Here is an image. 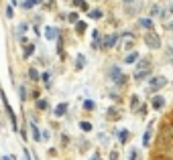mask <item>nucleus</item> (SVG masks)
<instances>
[{
	"label": "nucleus",
	"instance_id": "2f4dec72",
	"mask_svg": "<svg viewBox=\"0 0 173 160\" xmlns=\"http://www.w3.org/2000/svg\"><path fill=\"white\" fill-rule=\"evenodd\" d=\"M138 114L145 116V114H147V106H141V107H138Z\"/></svg>",
	"mask_w": 173,
	"mask_h": 160
},
{
	"label": "nucleus",
	"instance_id": "7ed1b4c3",
	"mask_svg": "<svg viewBox=\"0 0 173 160\" xmlns=\"http://www.w3.org/2000/svg\"><path fill=\"white\" fill-rule=\"evenodd\" d=\"M116 43H118V34H108V37H104V41H102V49H112Z\"/></svg>",
	"mask_w": 173,
	"mask_h": 160
},
{
	"label": "nucleus",
	"instance_id": "393cba45",
	"mask_svg": "<svg viewBox=\"0 0 173 160\" xmlns=\"http://www.w3.org/2000/svg\"><path fill=\"white\" fill-rule=\"evenodd\" d=\"M131 107H132V110H138V95H132L131 97Z\"/></svg>",
	"mask_w": 173,
	"mask_h": 160
},
{
	"label": "nucleus",
	"instance_id": "f3484780",
	"mask_svg": "<svg viewBox=\"0 0 173 160\" xmlns=\"http://www.w3.org/2000/svg\"><path fill=\"white\" fill-rule=\"evenodd\" d=\"M31 130H33V138H35L37 142H41L43 136H41V132H39V128H37V126H31Z\"/></svg>",
	"mask_w": 173,
	"mask_h": 160
},
{
	"label": "nucleus",
	"instance_id": "c9c22d12",
	"mask_svg": "<svg viewBox=\"0 0 173 160\" xmlns=\"http://www.w3.org/2000/svg\"><path fill=\"white\" fill-rule=\"evenodd\" d=\"M90 160H100V156H98V154H94V156L90 158Z\"/></svg>",
	"mask_w": 173,
	"mask_h": 160
},
{
	"label": "nucleus",
	"instance_id": "9b49d317",
	"mask_svg": "<svg viewBox=\"0 0 173 160\" xmlns=\"http://www.w3.org/2000/svg\"><path fill=\"white\" fill-rule=\"evenodd\" d=\"M128 136H131V132H128V130H126V128H124V130H120V132H118V140H120V142H122V144H126V140H128Z\"/></svg>",
	"mask_w": 173,
	"mask_h": 160
},
{
	"label": "nucleus",
	"instance_id": "f257e3e1",
	"mask_svg": "<svg viewBox=\"0 0 173 160\" xmlns=\"http://www.w3.org/2000/svg\"><path fill=\"white\" fill-rule=\"evenodd\" d=\"M145 45L149 49H161V39L155 31H147L145 33Z\"/></svg>",
	"mask_w": 173,
	"mask_h": 160
},
{
	"label": "nucleus",
	"instance_id": "f704fd0d",
	"mask_svg": "<svg viewBox=\"0 0 173 160\" xmlns=\"http://www.w3.org/2000/svg\"><path fill=\"white\" fill-rule=\"evenodd\" d=\"M153 160H169V158H167V156H155Z\"/></svg>",
	"mask_w": 173,
	"mask_h": 160
},
{
	"label": "nucleus",
	"instance_id": "ddd939ff",
	"mask_svg": "<svg viewBox=\"0 0 173 160\" xmlns=\"http://www.w3.org/2000/svg\"><path fill=\"white\" fill-rule=\"evenodd\" d=\"M86 28H88V24H86L84 20H77V23H75V31H77V34H84Z\"/></svg>",
	"mask_w": 173,
	"mask_h": 160
},
{
	"label": "nucleus",
	"instance_id": "f8f14e48",
	"mask_svg": "<svg viewBox=\"0 0 173 160\" xmlns=\"http://www.w3.org/2000/svg\"><path fill=\"white\" fill-rule=\"evenodd\" d=\"M86 67V57H84V55H77V57H75V69H84Z\"/></svg>",
	"mask_w": 173,
	"mask_h": 160
},
{
	"label": "nucleus",
	"instance_id": "5701e85b",
	"mask_svg": "<svg viewBox=\"0 0 173 160\" xmlns=\"http://www.w3.org/2000/svg\"><path fill=\"white\" fill-rule=\"evenodd\" d=\"M108 118L110 120H118V111H116L114 107H110V110H108Z\"/></svg>",
	"mask_w": 173,
	"mask_h": 160
},
{
	"label": "nucleus",
	"instance_id": "f03ea898",
	"mask_svg": "<svg viewBox=\"0 0 173 160\" xmlns=\"http://www.w3.org/2000/svg\"><path fill=\"white\" fill-rule=\"evenodd\" d=\"M165 83H167L165 77H163V75H157V77H153V79H151V83H149V87H147V91L153 93V91H157V89L165 87Z\"/></svg>",
	"mask_w": 173,
	"mask_h": 160
},
{
	"label": "nucleus",
	"instance_id": "72a5a7b5",
	"mask_svg": "<svg viewBox=\"0 0 173 160\" xmlns=\"http://www.w3.org/2000/svg\"><path fill=\"white\" fill-rule=\"evenodd\" d=\"M110 160H118V152H110Z\"/></svg>",
	"mask_w": 173,
	"mask_h": 160
},
{
	"label": "nucleus",
	"instance_id": "b1692460",
	"mask_svg": "<svg viewBox=\"0 0 173 160\" xmlns=\"http://www.w3.org/2000/svg\"><path fill=\"white\" fill-rule=\"evenodd\" d=\"M128 160H138V150L132 148L131 152H128Z\"/></svg>",
	"mask_w": 173,
	"mask_h": 160
},
{
	"label": "nucleus",
	"instance_id": "1a4fd4ad",
	"mask_svg": "<svg viewBox=\"0 0 173 160\" xmlns=\"http://www.w3.org/2000/svg\"><path fill=\"white\" fill-rule=\"evenodd\" d=\"M149 77H151V69H149V71H135V79H137V81L149 79Z\"/></svg>",
	"mask_w": 173,
	"mask_h": 160
},
{
	"label": "nucleus",
	"instance_id": "bb28decb",
	"mask_svg": "<svg viewBox=\"0 0 173 160\" xmlns=\"http://www.w3.org/2000/svg\"><path fill=\"white\" fill-rule=\"evenodd\" d=\"M126 81H128V77H126V75H120L118 79L114 81V83H116V85H124V83H126Z\"/></svg>",
	"mask_w": 173,
	"mask_h": 160
},
{
	"label": "nucleus",
	"instance_id": "c756f323",
	"mask_svg": "<svg viewBox=\"0 0 173 160\" xmlns=\"http://www.w3.org/2000/svg\"><path fill=\"white\" fill-rule=\"evenodd\" d=\"M35 6V0H25L23 2V8H33Z\"/></svg>",
	"mask_w": 173,
	"mask_h": 160
},
{
	"label": "nucleus",
	"instance_id": "e433bc0d",
	"mask_svg": "<svg viewBox=\"0 0 173 160\" xmlns=\"http://www.w3.org/2000/svg\"><path fill=\"white\" fill-rule=\"evenodd\" d=\"M2 160H14V158H12V156H10V158H8V156H4V158H2Z\"/></svg>",
	"mask_w": 173,
	"mask_h": 160
},
{
	"label": "nucleus",
	"instance_id": "423d86ee",
	"mask_svg": "<svg viewBox=\"0 0 173 160\" xmlns=\"http://www.w3.org/2000/svg\"><path fill=\"white\" fill-rule=\"evenodd\" d=\"M151 69V61L149 59H141V61L137 63V71H149Z\"/></svg>",
	"mask_w": 173,
	"mask_h": 160
},
{
	"label": "nucleus",
	"instance_id": "0eeeda50",
	"mask_svg": "<svg viewBox=\"0 0 173 160\" xmlns=\"http://www.w3.org/2000/svg\"><path fill=\"white\" fill-rule=\"evenodd\" d=\"M137 61H138V53H137V51H132V53H128L126 57H124V63H126V65H135Z\"/></svg>",
	"mask_w": 173,
	"mask_h": 160
},
{
	"label": "nucleus",
	"instance_id": "a19ab883",
	"mask_svg": "<svg viewBox=\"0 0 173 160\" xmlns=\"http://www.w3.org/2000/svg\"><path fill=\"white\" fill-rule=\"evenodd\" d=\"M169 28H173V23H171V24H169Z\"/></svg>",
	"mask_w": 173,
	"mask_h": 160
},
{
	"label": "nucleus",
	"instance_id": "6ab92c4d",
	"mask_svg": "<svg viewBox=\"0 0 173 160\" xmlns=\"http://www.w3.org/2000/svg\"><path fill=\"white\" fill-rule=\"evenodd\" d=\"M67 20H69V23H73V24H75L77 20H80V14H77V12H69V14H67Z\"/></svg>",
	"mask_w": 173,
	"mask_h": 160
},
{
	"label": "nucleus",
	"instance_id": "dca6fc26",
	"mask_svg": "<svg viewBox=\"0 0 173 160\" xmlns=\"http://www.w3.org/2000/svg\"><path fill=\"white\" fill-rule=\"evenodd\" d=\"M102 10H98V8H96V10H90V18H94V20H100L102 18Z\"/></svg>",
	"mask_w": 173,
	"mask_h": 160
},
{
	"label": "nucleus",
	"instance_id": "4468645a",
	"mask_svg": "<svg viewBox=\"0 0 173 160\" xmlns=\"http://www.w3.org/2000/svg\"><path fill=\"white\" fill-rule=\"evenodd\" d=\"M138 23H141V27H145V28H149V31H153V20H151V18H141Z\"/></svg>",
	"mask_w": 173,
	"mask_h": 160
},
{
	"label": "nucleus",
	"instance_id": "9d476101",
	"mask_svg": "<svg viewBox=\"0 0 173 160\" xmlns=\"http://www.w3.org/2000/svg\"><path fill=\"white\" fill-rule=\"evenodd\" d=\"M45 37L49 39V41L57 39V28H53V27H47V28H45Z\"/></svg>",
	"mask_w": 173,
	"mask_h": 160
},
{
	"label": "nucleus",
	"instance_id": "c85d7f7f",
	"mask_svg": "<svg viewBox=\"0 0 173 160\" xmlns=\"http://www.w3.org/2000/svg\"><path fill=\"white\" fill-rule=\"evenodd\" d=\"M49 79H51V75H49V73H43V75H41V81H43V83H45V85H49Z\"/></svg>",
	"mask_w": 173,
	"mask_h": 160
},
{
	"label": "nucleus",
	"instance_id": "4c0bfd02",
	"mask_svg": "<svg viewBox=\"0 0 173 160\" xmlns=\"http://www.w3.org/2000/svg\"><path fill=\"white\" fill-rule=\"evenodd\" d=\"M124 2H126V4H131V2H135V0H124Z\"/></svg>",
	"mask_w": 173,
	"mask_h": 160
},
{
	"label": "nucleus",
	"instance_id": "cd10ccee",
	"mask_svg": "<svg viewBox=\"0 0 173 160\" xmlns=\"http://www.w3.org/2000/svg\"><path fill=\"white\" fill-rule=\"evenodd\" d=\"M37 107H39V110H47V99H39Z\"/></svg>",
	"mask_w": 173,
	"mask_h": 160
},
{
	"label": "nucleus",
	"instance_id": "a878e982",
	"mask_svg": "<svg viewBox=\"0 0 173 160\" xmlns=\"http://www.w3.org/2000/svg\"><path fill=\"white\" fill-rule=\"evenodd\" d=\"M29 77H31L33 81H37V79H41V77H39V73L35 71V69H29Z\"/></svg>",
	"mask_w": 173,
	"mask_h": 160
},
{
	"label": "nucleus",
	"instance_id": "6e6552de",
	"mask_svg": "<svg viewBox=\"0 0 173 160\" xmlns=\"http://www.w3.org/2000/svg\"><path fill=\"white\" fill-rule=\"evenodd\" d=\"M65 114H67V103H59V106L55 107V116L61 118V116H65Z\"/></svg>",
	"mask_w": 173,
	"mask_h": 160
},
{
	"label": "nucleus",
	"instance_id": "7c9ffc66",
	"mask_svg": "<svg viewBox=\"0 0 173 160\" xmlns=\"http://www.w3.org/2000/svg\"><path fill=\"white\" fill-rule=\"evenodd\" d=\"M6 16H8V18H12V16H14V10H12V6L6 8Z\"/></svg>",
	"mask_w": 173,
	"mask_h": 160
},
{
	"label": "nucleus",
	"instance_id": "473e14b6",
	"mask_svg": "<svg viewBox=\"0 0 173 160\" xmlns=\"http://www.w3.org/2000/svg\"><path fill=\"white\" fill-rule=\"evenodd\" d=\"M25 97H27V89L20 87V99H25Z\"/></svg>",
	"mask_w": 173,
	"mask_h": 160
},
{
	"label": "nucleus",
	"instance_id": "20e7f679",
	"mask_svg": "<svg viewBox=\"0 0 173 160\" xmlns=\"http://www.w3.org/2000/svg\"><path fill=\"white\" fill-rule=\"evenodd\" d=\"M151 106H153V110H163V107H165V97L163 95H155L153 99H151Z\"/></svg>",
	"mask_w": 173,
	"mask_h": 160
},
{
	"label": "nucleus",
	"instance_id": "58836bf2",
	"mask_svg": "<svg viewBox=\"0 0 173 160\" xmlns=\"http://www.w3.org/2000/svg\"><path fill=\"white\" fill-rule=\"evenodd\" d=\"M43 2V0H35V4H41Z\"/></svg>",
	"mask_w": 173,
	"mask_h": 160
},
{
	"label": "nucleus",
	"instance_id": "aec40b11",
	"mask_svg": "<svg viewBox=\"0 0 173 160\" xmlns=\"http://www.w3.org/2000/svg\"><path fill=\"white\" fill-rule=\"evenodd\" d=\"M94 107H96V103H94V101H92V99H86V101H84V110H88V111H92V110H94Z\"/></svg>",
	"mask_w": 173,
	"mask_h": 160
},
{
	"label": "nucleus",
	"instance_id": "39448f33",
	"mask_svg": "<svg viewBox=\"0 0 173 160\" xmlns=\"http://www.w3.org/2000/svg\"><path fill=\"white\" fill-rule=\"evenodd\" d=\"M108 75H110V79H112V81H116L120 75H122V71H120V67L112 65V67H110V71H108Z\"/></svg>",
	"mask_w": 173,
	"mask_h": 160
},
{
	"label": "nucleus",
	"instance_id": "412c9836",
	"mask_svg": "<svg viewBox=\"0 0 173 160\" xmlns=\"http://www.w3.org/2000/svg\"><path fill=\"white\" fill-rule=\"evenodd\" d=\"M25 31H29V23H20L19 28H16V34H23Z\"/></svg>",
	"mask_w": 173,
	"mask_h": 160
},
{
	"label": "nucleus",
	"instance_id": "2eb2a0df",
	"mask_svg": "<svg viewBox=\"0 0 173 160\" xmlns=\"http://www.w3.org/2000/svg\"><path fill=\"white\" fill-rule=\"evenodd\" d=\"M149 142H151V128H147L145 136H142V146H145V148H149Z\"/></svg>",
	"mask_w": 173,
	"mask_h": 160
},
{
	"label": "nucleus",
	"instance_id": "a211bd4d",
	"mask_svg": "<svg viewBox=\"0 0 173 160\" xmlns=\"http://www.w3.org/2000/svg\"><path fill=\"white\" fill-rule=\"evenodd\" d=\"M33 53H35V45H27V47H25V51H23L25 57H31Z\"/></svg>",
	"mask_w": 173,
	"mask_h": 160
},
{
	"label": "nucleus",
	"instance_id": "4be33fe9",
	"mask_svg": "<svg viewBox=\"0 0 173 160\" xmlns=\"http://www.w3.org/2000/svg\"><path fill=\"white\" fill-rule=\"evenodd\" d=\"M80 128L84 130V132H92V124L90 122H80Z\"/></svg>",
	"mask_w": 173,
	"mask_h": 160
},
{
	"label": "nucleus",
	"instance_id": "ea45409f",
	"mask_svg": "<svg viewBox=\"0 0 173 160\" xmlns=\"http://www.w3.org/2000/svg\"><path fill=\"white\" fill-rule=\"evenodd\" d=\"M169 12H173V4H171V8H169Z\"/></svg>",
	"mask_w": 173,
	"mask_h": 160
}]
</instances>
